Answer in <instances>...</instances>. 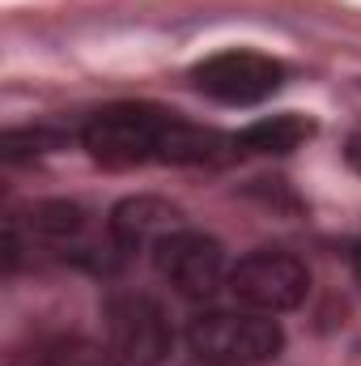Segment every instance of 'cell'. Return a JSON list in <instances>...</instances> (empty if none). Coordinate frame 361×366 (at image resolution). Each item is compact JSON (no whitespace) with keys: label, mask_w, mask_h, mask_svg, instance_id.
<instances>
[{"label":"cell","mask_w":361,"mask_h":366,"mask_svg":"<svg viewBox=\"0 0 361 366\" xmlns=\"http://www.w3.org/2000/svg\"><path fill=\"white\" fill-rule=\"evenodd\" d=\"M81 145L93 162L128 171L145 162L166 167H213L234 154V137L217 128L187 124L175 111L153 102H111L81 124Z\"/></svg>","instance_id":"6da1fadb"},{"label":"cell","mask_w":361,"mask_h":366,"mask_svg":"<svg viewBox=\"0 0 361 366\" xmlns=\"http://www.w3.org/2000/svg\"><path fill=\"white\" fill-rule=\"evenodd\" d=\"M187 345L208 366H260L285 350V332L264 311H200L187 324Z\"/></svg>","instance_id":"7a4b0ae2"},{"label":"cell","mask_w":361,"mask_h":366,"mask_svg":"<svg viewBox=\"0 0 361 366\" xmlns=\"http://www.w3.org/2000/svg\"><path fill=\"white\" fill-rule=\"evenodd\" d=\"M102 324H106V341L111 354L128 366H162L171 358L175 332L166 320V307L153 294L141 290H115L102 307Z\"/></svg>","instance_id":"3957f363"},{"label":"cell","mask_w":361,"mask_h":366,"mask_svg":"<svg viewBox=\"0 0 361 366\" xmlns=\"http://www.w3.org/2000/svg\"><path fill=\"white\" fill-rule=\"evenodd\" d=\"M225 290L234 294L238 307L247 311H264V315H280V311H293L306 302L310 294V273L298 256L289 252H251L243 256L230 277H225Z\"/></svg>","instance_id":"277c9868"},{"label":"cell","mask_w":361,"mask_h":366,"mask_svg":"<svg viewBox=\"0 0 361 366\" xmlns=\"http://www.w3.org/2000/svg\"><path fill=\"white\" fill-rule=\"evenodd\" d=\"M191 86L225 107H255L285 86V64L264 51H217L191 69Z\"/></svg>","instance_id":"5b68a950"},{"label":"cell","mask_w":361,"mask_h":366,"mask_svg":"<svg viewBox=\"0 0 361 366\" xmlns=\"http://www.w3.org/2000/svg\"><path fill=\"white\" fill-rule=\"evenodd\" d=\"M153 264L158 273L166 277L183 298H213L221 285H225V252L213 234L204 230H175L166 234L158 247H153Z\"/></svg>","instance_id":"8992f818"},{"label":"cell","mask_w":361,"mask_h":366,"mask_svg":"<svg viewBox=\"0 0 361 366\" xmlns=\"http://www.w3.org/2000/svg\"><path fill=\"white\" fill-rule=\"evenodd\" d=\"M175 230H183V213L162 196H128L111 209V222H106V239L119 256H132L145 247L153 252Z\"/></svg>","instance_id":"52a82bcc"},{"label":"cell","mask_w":361,"mask_h":366,"mask_svg":"<svg viewBox=\"0 0 361 366\" xmlns=\"http://www.w3.org/2000/svg\"><path fill=\"white\" fill-rule=\"evenodd\" d=\"M310 119L285 111V115H264L255 124H247L243 132H234V154H289L310 137Z\"/></svg>","instance_id":"ba28073f"},{"label":"cell","mask_w":361,"mask_h":366,"mask_svg":"<svg viewBox=\"0 0 361 366\" xmlns=\"http://www.w3.org/2000/svg\"><path fill=\"white\" fill-rule=\"evenodd\" d=\"M86 226H90V213L73 200H43L30 209V230L47 243H60V247H77Z\"/></svg>","instance_id":"9c48e42d"},{"label":"cell","mask_w":361,"mask_h":366,"mask_svg":"<svg viewBox=\"0 0 361 366\" xmlns=\"http://www.w3.org/2000/svg\"><path fill=\"white\" fill-rule=\"evenodd\" d=\"M115 362L119 358L111 350H98L86 337H56V341L39 345L30 354V362H21V366H115Z\"/></svg>","instance_id":"30bf717a"},{"label":"cell","mask_w":361,"mask_h":366,"mask_svg":"<svg viewBox=\"0 0 361 366\" xmlns=\"http://www.w3.org/2000/svg\"><path fill=\"white\" fill-rule=\"evenodd\" d=\"M64 137L51 132V128H9L0 137V149H4V162H21V158H34V154H47V149H60Z\"/></svg>","instance_id":"8fae6325"},{"label":"cell","mask_w":361,"mask_h":366,"mask_svg":"<svg viewBox=\"0 0 361 366\" xmlns=\"http://www.w3.org/2000/svg\"><path fill=\"white\" fill-rule=\"evenodd\" d=\"M345 158H349V167L361 175V137H349V149H345Z\"/></svg>","instance_id":"7c38bea8"},{"label":"cell","mask_w":361,"mask_h":366,"mask_svg":"<svg viewBox=\"0 0 361 366\" xmlns=\"http://www.w3.org/2000/svg\"><path fill=\"white\" fill-rule=\"evenodd\" d=\"M349 260H353V277H357V285H361V243H353V256Z\"/></svg>","instance_id":"4fadbf2b"}]
</instances>
